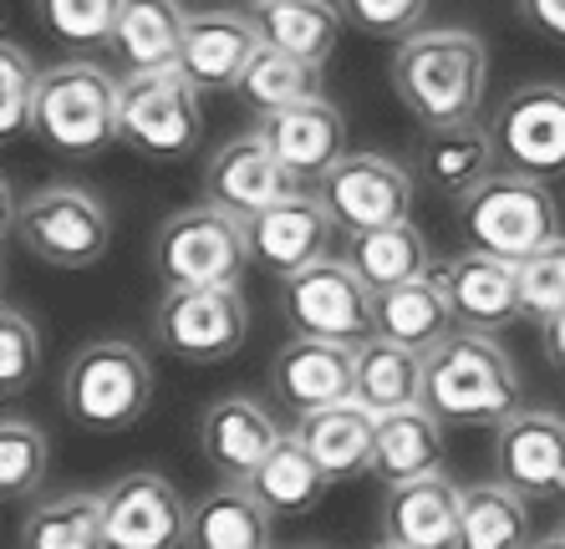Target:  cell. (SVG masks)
<instances>
[{"mask_svg":"<svg viewBox=\"0 0 565 549\" xmlns=\"http://www.w3.org/2000/svg\"><path fill=\"white\" fill-rule=\"evenodd\" d=\"M454 331H459V315H454L438 265L418 280H408V286H393L377 295V336L397 341V346H413V352L428 356Z\"/></svg>","mask_w":565,"mask_h":549,"instance_id":"cell-26","label":"cell"},{"mask_svg":"<svg viewBox=\"0 0 565 549\" xmlns=\"http://www.w3.org/2000/svg\"><path fill=\"white\" fill-rule=\"evenodd\" d=\"M189 514L194 504L163 473L138 469L103 488L107 549H189Z\"/></svg>","mask_w":565,"mask_h":549,"instance_id":"cell-12","label":"cell"},{"mask_svg":"<svg viewBox=\"0 0 565 549\" xmlns=\"http://www.w3.org/2000/svg\"><path fill=\"white\" fill-rule=\"evenodd\" d=\"M118 107L122 77H113L103 62L72 56L41 72L31 132L62 158H93L107 143H118Z\"/></svg>","mask_w":565,"mask_h":549,"instance_id":"cell-3","label":"cell"},{"mask_svg":"<svg viewBox=\"0 0 565 549\" xmlns=\"http://www.w3.org/2000/svg\"><path fill=\"white\" fill-rule=\"evenodd\" d=\"M494 143L504 169L530 179H561L565 173V87L561 82H525L494 112Z\"/></svg>","mask_w":565,"mask_h":549,"instance_id":"cell-13","label":"cell"},{"mask_svg":"<svg viewBox=\"0 0 565 549\" xmlns=\"http://www.w3.org/2000/svg\"><path fill=\"white\" fill-rule=\"evenodd\" d=\"M15 549H107L103 494L72 488V494L31 504L15 529Z\"/></svg>","mask_w":565,"mask_h":549,"instance_id":"cell-31","label":"cell"},{"mask_svg":"<svg viewBox=\"0 0 565 549\" xmlns=\"http://www.w3.org/2000/svg\"><path fill=\"white\" fill-rule=\"evenodd\" d=\"M255 265L250 224L220 204H189L169 214L153 235V274L163 290L184 286H239Z\"/></svg>","mask_w":565,"mask_h":549,"instance_id":"cell-5","label":"cell"},{"mask_svg":"<svg viewBox=\"0 0 565 549\" xmlns=\"http://www.w3.org/2000/svg\"><path fill=\"white\" fill-rule=\"evenodd\" d=\"M290 194H306V183L280 163L260 132H239L224 148H214L210 169H204V198L239 219H255Z\"/></svg>","mask_w":565,"mask_h":549,"instance_id":"cell-15","label":"cell"},{"mask_svg":"<svg viewBox=\"0 0 565 549\" xmlns=\"http://www.w3.org/2000/svg\"><path fill=\"white\" fill-rule=\"evenodd\" d=\"M56 397L82 432H128L153 402V366L132 341H87L66 362Z\"/></svg>","mask_w":565,"mask_h":549,"instance_id":"cell-4","label":"cell"},{"mask_svg":"<svg viewBox=\"0 0 565 549\" xmlns=\"http://www.w3.org/2000/svg\"><path fill=\"white\" fill-rule=\"evenodd\" d=\"M265 31L255 21V11H230V6H214V11H189V31H184V56H179V72L194 82L199 92H239L250 62L260 56Z\"/></svg>","mask_w":565,"mask_h":549,"instance_id":"cell-16","label":"cell"},{"mask_svg":"<svg viewBox=\"0 0 565 549\" xmlns=\"http://www.w3.org/2000/svg\"><path fill=\"white\" fill-rule=\"evenodd\" d=\"M276 509L250 484H220L194 498L189 514V549H270Z\"/></svg>","mask_w":565,"mask_h":549,"instance_id":"cell-27","label":"cell"},{"mask_svg":"<svg viewBox=\"0 0 565 549\" xmlns=\"http://www.w3.org/2000/svg\"><path fill=\"white\" fill-rule=\"evenodd\" d=\"M382 539L403 549H463V488L448 473H428L387 488Z\"/></svg>","mask_w":565,"mask_h":549,"instance_id":"cell-20","label":"cell"},{"mask_svg":"<svg viewBox=\"0 0 565 549\" xmlns=\"http://www.w3.org/2000/svg\"><path fill=\"white\" fill-rule=\"evenodd\" d=\"M296 438L311 448L331 484H352L372 473V458H377V412H367L352 397V402L321 407L311 418H296Z\"/></svg>","mask_w":565,"mask_h":549,"instance_id":"cell-24","label":"cell"},{"mask_svg":"<svg viewBox=\"0 0 565 549\" xmlns=\"http://www.w3.org/2000/svg\"><path fill=\"white\" fill-rule=\"evenodd\" d=\"M347 265H352L372 290H393L408 286L418 274L434 270V255H428V239L418 235V224H387V229H367V235H347Z\"/></svg>","mask_w":565,"mask_h":549,"instance_id":"cell-32","label":"cell"},{"mask_svg":"<svg viewBox=\"0 0 565 549\" xmlns=\"http://www.w3.org/2000/svg\"><path fill=\"white\" fill-rule=\"evenodd\" d=\"M280 311L296 336L362 346L377 336V290L347 260L306 265L301 274L280 280Z\"/></svg>","mask_w":565,"mask_h":549,"instance_id":"cell-9","label":"cell"},{"mask_svg":"<svg viewBox=\"0 0 565 549\" xmlns=\"http://www.w3.org/2000/svg\"><path fill=\"white\" fill-rule=\"evenodd\" d=\"M204 138V107L199 87L169 66V72H138L122 77V107H118V143L132 148L148 163H179Z\"/></svg>","mask_w":565,"mask_h":549,"instance_id":"cell-8","label":"cell"},{"mask_svg":"<svg viewBox=\"0 0 565 549\" xmlns=\"http://www.w3.org/2000/svg\"><path fill=\"white\" fill-rule=\"evenodd\" d=\"M255 21H260L270 46L301 56L311 66H327L347 26L337 0H265V6H255Z\"/></svg>","mask_w":565,"mask_h":549,"instance_id":"cell-30","label":"cell"},{"mask_svg":"<svg viewBox=\"0 0 565 549\" xmlns=\"http://www.w3.org/2000/svg\"><path fill=\"white\" fill-rule=\"evenodd\" d=\"M423 362L428 356L413 346H397L387 336H372L356 346V402L387 418V412H408L423 407Z\"/></svg>","mask_w":565,"mask_h":549,"instance_id":"cell-29","label":"cell"},{"mask_svg":"<svg viewBox=\"0 0 565 549\" xmlns=\"http://www.w3.org/2000/svg\"><path fill=\"white\" fill-rule=\"evenodd\" d=\"M184 31H189L184 0H122L107 52L118 56L128 77H138V72H169L184 56Z\"/></svg>","mask_w":565,"mask_h":549,"instance_id":"cell-25","label":"cell"},{"mask_svg":"<svg viewBox=\"0 0 565 549\" xmlns=\"http://www.w3.org/2000/svg\"><path fill=\"white\" fill-rule=\"evenodd\" d=\"M423 407L444 428H500L520 412V372L494 331H454L428 352Z\"/></svg>","mask_w":565,"mask_h":549,"instance_id":"cell-2","label":"cell"},{"mask_svg":"<svg viewBox=\"0 0 565 549\" xmlns=\"http://www.w3.org/2000/svg\"><path fill=\"white\" fill-rule=\"evenodd\" d=\"M31 6H36L41 26L72 46H97V41L107 46L122 11V0H31Z\"/></svg>","mask_w":565,"mask_h":549,"instance_id":"cell-39","label":"cell"},{"mask_svg":"<svg viewBox=\"0 0 565 549\" xmlns=\"http://www.w3.org/2000/svg\"><path fill=\"white\" fill-rule=\"evenodd\" d=\"M11 235L31 260L52 265V270H93L113 245V214L93 189L46 183L15 204Z\"/></svg>","mask_w":565,"mask_h":549,"instance_id":"cell-7","label":"cell"},{"mask_svg":"<svg viewBox=\"0 0 565 549\" xmlns=\"http://www.w3.org/2000/svg\"><path fill=\"white\" fill-rule=\"evenodd\" d=\"M41 372V331L21 305L0 311V392H26Z\"/></svg>","mask_w":565,"mask_h":549,"instance_id":"cell-40","label":"cell"},{"mask_svg":"<svg viewBox=\"0 0 565 549\" xmlns=\"http://www.w3.org/2000/svg\"><path fill=\"white\" fill-rule=\"evenodd\" d=\"M239 97H245L260 118H270L280 107L321 97V66L301 62V56H290V52H280V46L265 41L260 56H255L250 72H245V82H239Z\"/></svg>","mask_w":565,"mask_h":549,"instance_id":"cell-35","label":"cell"},{"mask_svg":"<svg viewBox=\"0 0 565 549\" xmlns=\"http://www.w3.org/2000/svg\"><path fill=\"white\" fill-rule=\"evenodd\" d=\"M494 473L530 504H565V418L520 407L494 428Z\"/></svg>","mask_w":565,"mask_h":549,"instance_id":"cell-14","label":"cell"},{"mask_svg":"<svg viewBox=\"0 0 565 549\" xmlns=\"http://www.w3.org/2000/svg\"><path fill=\"white\" fill-rule=\"evenodd\" d=\"M316 198L327 204L342 235H367V229H387L413 214V173L397 158L347 153L316 183Z\"/></svg>","mask_w":565,"mask_h":549,"instance_id":"cell-11","label":"cell"},{"mask_svg":"<svg viewBox=\"0 0 565 549\" xmlns=\"http://www.w3.org/2000/svg\"><path fill=\"white\" fill-rule=\"evenodd\" d=\"M514 270H520V315L525 321L551 326L555 315H565V235H555Z\"/></svg>","mask_w":565,"mask_h":549,"instance_id":"cell-37","label":"cell"},{"mask_svg":"<svg viewBox=\"0 0 565 549\" xmlns=\"http://www.w3.org/2000/svg\"><path fill=\"white\" fill-rule=\"evenodd\" d=\"M347 15V26L367 31L377 41H403L413 31H423V15L434 0H337Z\"/></svg>","mask_w":565,"mask_h":549,"instance_id":"cell-41","label":"cell"},{"mask_svg":"<svg viewBox=\"0 0 565 549\" xmlns=\"http://www.w3.org/2000/svg\"><path fill=\"white\" fill-rule=\"evenodd\" d=\"M500 143L484 122H448V128H423L418 143V179L444 198H463L494 173Z\"/></svg>","mask_w":565,"mask_h":549,"instance_id":"cell-23","label":"cell"},{"mask_svg":"<svg viewBox=\"0 0 565 549\" xmlns=\"http://www.w3.org/2000/svg\"><path fill=\"white\" fill-rule=\"evenodd\" d=\"M255 132L276 148V158L306 183V189H316V183L347 158V118L337 112V103H327V97L280 107V112L260 118Z\"/></svg>","mask_w":565,"mask_h":549,"instance_id":"cell-21","label":"cell"},{"mask_svg":"<svg viewBox=\"0 0 565 549\" xmlns=\"http://www.w3.org/2000/svg\"><path fill=\"white\" fill-rule=\"evenodd\" d=\"M530 498L510 484L463 488V549H530Z\"/></svg>","mask_w":565,"mask_h":549,"instance_id":"cell-33","label":"cell"},{"mask_svg":"<svg viewBox=\"0 0 565 549\" xmlns=\"http://www.w3.org/2000/svg\"><path fill=\"white\" fill-rule=\"evenodd\" d=\"M250 488L276 514H306V509L321 504V494L331 488V478L321 473V463L311 458V448H306L296 432H286V438L276 443V453L265 458V469L255 473Z\"/></svg>","mask_w":565,"mask_h":549,"instance_id":"cell-34","label":"cell"},{"mask_svg":"<svg viewBox=\"0 0 565 549\" xmlns=\"http://www.w3.org/2000/svg\"><path fill=\"white\" fill-rule=\"evenodd\" d=\"M46 463H52V443L31 418H0V494L6 504H26L36 488L46 484Z\"/></svg>","mask_w":565,"mask_h":549,"instance_id":"cell-36","label":"cell"},{"mask_svg":"<svg viewBox=\"0 0 565 549\" xmlns=\"http://www.w3.org/2000/svg\"><path fill=\"white\" fill-rule=\"evenodd\" d=\"M459 224L469 235V249H484V255H500V260L520 265L530 260L535 249H545L561 229V214H555L551 183L530 179V173L514 169H494L473 194L459 198Z\"/></svg>","mask_w":565,"mask_h":549,"instance_id":"cell-6","label":"cell"},{"mask_svg":"<svg viewBox=\"0 0 565 549\" xmlns=\"http://www.w3.org/2000/svg\"><path fill=\"white\" fill-rule=\"evenodd\" d=\"M530 549H565V535H561V529H555V535L535 539V545H530Z\"/></svg>","mask_w":565,"mask_h":549,"instance_id":"cell-44","label":"cell"},{"mask_svg":"<svg viewBox=\"0 0 565 549\" xmlns=\"http://www.w3.org/2000/svg\"><path fill=\"white\" fill-rule=\"evenodd\" d=\"M36 92H41V72L21 41H6L0 46V138L11 143L21 132H31L36 122Z\"/></svg>","mask_w":565,"mask_h":549,"instance_id":"cell-38","label":"cell"},{"mask_svg":"<svg viewBox=\"0 0 565 549\" xmlns=\"http://www.w3.org/2000/svg\"><path fill=\"white\" fill-rule=\"evenodd\" d=\"M153 336L163 352L189 366L230 362L250 336V305H245L239 286L163 290V301L153 311Z\"/></svg>","mask_w":565,"mask_h":549,"instance_id":"cell-10","label":"cell"},{"mask_svg":"<svg viewBox=\"0 0 565 549\" xmlns=\"http://www.w3.org/2000/svg\"><path fill=\"white\" fill-rule=\"evenodd\" d=\"M286 432L255 397H220L199 418V453L220 473V484H255L265 458L276 453Z\"/></svg>","mask_w":565,"mask_h":549,"instance_id":"cell-19","label":"cell"},{"mask_svg":"<svg viewBox=\"0 0 565 549\" xmlns=\"http://www.w3.org/2000/svg\"><path fill=\"white\" fill-rule=\"evenodd\" d=\"M561 535H565V524H561Z\"/></svg>","mask_w":565,"mask_h":549,"instance_id":"cell-47","label":"cell"},{"mask_svg":"<svg viewBox=\"0 0 565 549\" xmlns=\"http://www.w3.org/2000/svg\"><path fill=\"white\" fill-rule=\"evenodd\" d=\"M250 224V249H255V265H265L270 274L290 280L301 274L306 265H321L331 260V245H337V219L327 214V204L316 198V189L306 194H290L280 204H270L265 214H255Z\"/></svg>","mask_w":565,"mask_h":549,"instance_id":"cell-18","label":"cell"},{"mask_svg":"<svg viewBox=\"0 0 565 549\" xmlns=\"http://www.w3.org/2000/svg\"><path fill=\"white\" fill-rule=\"evenodd\" d=\"M540 331H545V362L565 377V315H555L551 326H540Z\"/></svg>","mask_w":565,"mask_h":549,"instance_id":"cell-43","label":"cell"},{"mask_svg":"<svg viewBox=\"0 0 565 549\" xmlns=\"http://www.w3.org/2000/svg\"><path fill=\"white\" fill-rule=\"evenodd\" d=\"M270 392L286 412L311 418L321 407L352 402L356 392V346L342 341H316V336H296L286 341L270 362Z\"/></svg>","mask_w":565,"mask_h":549,"instance_id":"cell-17","label":"cell"},{"mask_svg":"<svg viewBox=\"0 0 565 549\" xmlns=\"http://www.w3.org/2000/svg\"><path fill=\"white\" fill-rule=\"evenodd\" d=\"M438 274H444V290L459 315V331H500L510 321H525L520 315V270L500 255L463 249L448 265H438Z\"/></svg>","mask_w":565,"mask_h":549,"instance_id":"cell-22","label":"cell"},{"mask_svg":"<svg viewBox=\"0 0 565 549\" xmlns=\"http://www.w3.org/2000/svg\"><path fill=\"white\" fill-rule=\"evenodd\" d=\"M438 463H444V422H438L428 407H408V412L377 418V458H372V473H377L387 488L428 478V473H444Z\"/></svg>","mask_w":565,"mask_h":549,"instance_id":"cell-28","label":"cell"},{"mask_svg":"<svg viewBox=\"0 0 565 549\" xmlns=\"http://www.w3.org/2000/svg\"><path fill=\"white\" fill-rule=\"evenodd\" d=\"M372 549H403V545H393V539H382V545H372Z\"/></svg>","mask_w":565,"mask_h":549,"instance_id":"cell-45","label":"cell"},{"mask_svg":"<svg viewBox=\"0 0 565 549\" xmlns=\"http://www.w3.org/2000/svg\"><path fill=\"white\" fill-rule=\"evenodd\" d=\"M250 6H265V0H250Z\"/></svg>","mask_w":565,"mask_h":549,"instance_id":"cell-46","label":"cell"},{"mask_svg":"<svg viewBox=\"0 0 565 549\" xmlns=\"http://www.w3.org/2000/svg\"><path fill=\"white\" fill-rule=\"evenodd\" d=\"M520 15H525L530 31L565 46V0H520Z\"/></svg>","mask_w":565,"mask_h":549,"instance_id":"cell-42","label":"cell"},{"mask_svg":"<svg viewBox=\"0 0 565 549\" xmlns=\"http://www.w3.org/2000/svg\"><path fill=\"white\" fill-rule=\"evenodd\" d=\"M387 77H393L397 103L423 128L473 122L489 87V52L463 26H428L397 41Z\"/></svg>","mask_w":565,"mask_h":549,"instance_id":"cell-1","label":"cell"}]
</instances>
